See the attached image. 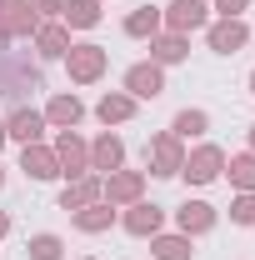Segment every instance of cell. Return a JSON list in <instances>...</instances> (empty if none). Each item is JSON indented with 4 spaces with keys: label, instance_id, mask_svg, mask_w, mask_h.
Segmentation results:
<instances>
[{
    "label": "cell",
    "instance_id": "obj_3",
    "mask_svg": "<svg viewBox=\"0 0 255 260\" xmlns=\"http://www.w3.org/2000/svg\"><path fill=\"white\" fill-rule=\"evenodd\" d=\"M215 170H220V155H215V150H200L185 175H190V180H215Z\"/></svg>",
    "mask_w": 255,
    "mask_h": 260
},
{
    "label": "cell",
    "instance_id": "obj_9",
    "mask_svg": "<svg viewBox=\"0 0 255 260\" xmlns=\"http://www.w3.org/2000/svg\"><path fill=\"white\" fill-rule=\"evenodd\" d=\"M210 40H215V50H235V45L245 40V30H240V25H220V30L210 35Z\"/></svg>",
    "mask_w": 255,
    "mask_h": 260
},
{
    "label": "cell",
    "instance_id": "obj_7",
    "mask_svg": "<svg viewBox=\"0 0 255 260\" xmlns=\"http://www.w3.org/2000/svg\"><path fill=\"white\" fill-rule=\"evenodd\" d=\"M155 225H160V210H155V205H140V210L130 215V230H140V235H145V230H155Z\"/></svg>",
    "mask_w": 255,
    "mask_h": 260
},
{
    "label": "cell",
    "instance_id": "obj_27",
    "mask_svg": "<svg viewBox=\"0 0 255 260\" xmlns=\"http://www.w3.org/2000/svg\"><path fill=\"white\" fill-rule=\"evenodd\" d=\"M0 135H5V130H0Z\"/></svg>",
    "mask_w": 255,
    "mask_h": 260
},
{
    "label": "cell",
    "instance_id": "obj_17",
    "mask_svg": "<svg viewBox=\"0 0 255 260\" xmlns=\"http://www.w3.org/2000/svg\"><path fill=\"white\" fill-rule=\"evenodd\" d=\"M40 50H45V55H60V50H65V35L60 30H45V35H40Z\"/></svg>",
    "mask_w": 255,
    "mask_h": 260
},
{
    "label": "cell",
    "instance_id": "obj_18",
    "mask_svg": "<svg viewBox=\"0 0 255 260\" xmlns=\"http://www.w3.org/2000/svg\"><path fill=\"white\" fill-rule=\"evenodd\" d=\"M125 110H130V100H105V105H100V115H105V120H120Z\"/></svg>",
    "mask_w": 255,
    "mask_h": 260
},
{
    "label": "cell",
    "instance_id": "obj_19",
    "mask_svg": "<svg viewBox=\"0 0 255 260\" xmlns=\"http://www.w3.org/2000/svg\"><path fill=\"white\" fill-rule=\"evenodd\" d=\"M75 115H80L75 100H55V120H75Z\"/></svg>",
    "mask_w": 255,
    "mask_h": 260
},
{
    "label": "cell",
    "instance_id": "obj_16",
    "mask_svg": "<svg viewBox=\"0 0 255 260\" xmlns=\"http://www.w3.org/2000/svg\"><path fill=\"white\" fill-rule=\"evenodd\" d=\"M230 175H235L240 185H255V160H250V155H245V160H235V165H230Z\"/></svg>",
    "mask_w": 255,
    "mask_h": 260
},
{
    "label": "cell",
    "instance_id": "obj_23",
    "mask_svg": "<svg viewBox=\"0 0 255 260\" xmlns=\"http://www.w3.org/2000/svg\"><path fill=\"white\" fill-rule=\"evenodd\" d=\"M80 225H85V230H100V225H105V215H100V210H85V215H80Z\"/></svg>",
    "mask_w": 255,
    "mask_h": 260
},
{
    "label": "cell",
    "instance_id": "obj_1",
    "mask_svg": "<svg viewBox=\"0 0 255 260\" xmlns=\"http://www.w3.org/2000/svg\"><path fill=\"white\" fill-rule=\"evenodd\" d=\"M200 20H205V5H200V0H175V5H170V25H175V30H190Z\"/></svg>",
    "mask_w": 255,
    "mask_h": 260
},
{
    "label": "cell",
    "instance_id": "obj_15",
    "mask_svg": "<svg viewBox=\"0 0 255 260\" xmlns=\"http://www.w3.org/2000/svg\"><path fill=\"white\" fill-rule=\"evenodd\" d=\"M155 250H160V260H185V255H190V250H185V240H160Z\"/></svg>",
    "mask_w": 255,
    "mask_h": 260
},
{
    "label": "cell",
    "instance_id": "obj_4",
    "mask_svg": "<svg viewBox=\"0 0 255 260\" xmlns=\"http://www.w3.org/2000/svg\"><path fill=\"white\" fill-rule=\"evenodd\" d=\"M10 135H20V140H35V135H40V115H30V110H20V115L10 120Z\"/></svg>",
    "mask_w": 255,
    "mask_h": 260
},
{
    "label": "cell",
    "instance_id": "obj_14",
    "mask_svg": "<svg viewBox=\"0 0 255 260\" xmlns=\"http://www.w3.org/2000/svg\"><path fill=\"white\" fill-rule=\"evenodd\" d=\"M70 20H75V25H95V5H90V0H75V5H70Z\"/></svg>",
    "mask_w": 255,
    "mask_h": 260
},
{
    "label": "cell",
    "instance_id": "obj_26",
    "mask_svg": "<svg viewBox=\"0 0 255 260\" xmlns=\"http://www.w3.org/2000/svg\"><path fill=\"white\" fill-rule=\"evenodd\" d=\"M0 230H5V215H0Z\"/></svg>",
    "mask_w": 255,
    "mask_h": 260
},
{
    "label": "cell",
    "instance_id": "obj_25",
    "mask_svg": "<svg viewBox=\"0 0 255 260\" xmlns=\"http://www.w3.org/2000/svg\"><path fill=\"white\" fill-rule=\"evenodd\" d=\"M235 5H245V0H220V10H225V15H230V10H235Z\"/></svg>",
    "mask_w": 255,
    "mask_h": 260
},
{
    "label": "cell",
    "instance_id": "obj_20",
    "mask_svg": "<svg viewBox=\"0 0 255 260\" xmlns=\"http://www.w3.org/2000/svg\"><path fill=\"white\" fill-rule=\"evenodd\" d=\"M200 125H205V115H180V120H175L180 135H190V130H200Z\"/></svg>",
    "mask_w": 255,
    "mask_h": 260
},
{
    "label": "cell",
    "instance_id": "obj_5",
    "mask_svg": "<svg viewBox=\"0 0 255 260\" xmlns=\"http://www.w3.org/2000/svg\"><path fill=\"white\" fill-rule=\"evenodd\" d=\"M180 225L185 230H205L210 225V205H185V210H180Z\"/></svg>",
    "mask_w": 255,
    "mask_h": 260
},
{
    "label": "cell",
    "instance_id": "obj_10",
    "mask_svg": "<svg viewBox=\"0 0 255 260\" xmlns=\"http://www.w3.org/2000/svg\"><path fill=\"white\" fill-rule=\"evenodd\" d=\"M25 170H30V175H55V170H50V155H45V150H25Z\"/></svg>",
    "mask_w": 255,
    "mask_h": 260
},
{
    "label": "cell",
    "instance_id": "obj_24",
    "mask_svg": "<svg viewBox=\"0 0 255 260\" xmlns=\"http://www.w3.org/2000/svg\"><path fill=\"white\" fill-rule=\"evenodd\" d=\"M235 220H255V200H240L235 205Z\"/></svg>",
    "mask_w": 255,
    "mask_h": 260
},
{
    "label": "cell",
    "instance_id": "obj_8",
    "mask_svg": "<svg viewBox=\"0 0 255 260\" xmlns=\"http://www.w3.org/2000/svg\"><path fill=\"white\" fill-rule=\"evenodd\" d=\"M95 70H100V50H95V45L75 50V75H95Z\"/></svg>",
    "mask_w": 255,
    "mask_h": 260
},
{
    "label": "cell",
    "instance_id": "obj_2",
    "mask_svg": "<svg viewBox=\"0 0 255 260\" xmlns=\"http://www.w3.org/2000/svg\"><path fill=\"white\" fill-rule=\"evenodd\" d=\"M130 90H135V95H155L160 90V70L155 65H135V70H130Z\"/></svg>",
    "mask_w": 255,
    "mask_h": 260
},
{
    "label": "cell",
    "instance_id": "obj_21",
    "mask_svg": "<svg viewBox=\"0 0 255 260\" xmlns=\"http://www.w3.org/2000/svg\"><path fill=\"white\" fill-rule=\"evenodd\" d=\"M155 55H160V60H175V55H180V40H165V45H155Z\"/></svg>",
    "mask_w": 255,
    "mask_h": 260
},
{
    "label": "cell",
    "instance_id": "obj_12",
    "mask_svg": "<svg viewBox=\"0 0 255 260\" xmlns=\"http://www.w3.org/2000/svg\"><path fill=\"white\" fill-rule=\"evenodd\" d=\"M30 250H35V260H55V255H60V240H55V235H40Z\"/></svg>",
    "mask_w": 255,
    "mask_h": 260
},
{
    "label": "cell",
    "instance_id": "obj_11",
    "mask_svg": "<svg viewBox=\"0 0 255 260\" xmlns=\"http://www.w3.org/2000/svg\"><path fill=\"white\" fill-rule=\"evenodd\" d=\"M125 30H130V35H145V30H155V10H140V15H130V20H125Z\"/></svg>",
    "mask_w": 255,
    "mask_h": 260
},
{
    "label": "cell",
    "instance_id": "obj_6",
    "mask_svg": "<svg viewBox=\"0 0 255 260\" xmlns=\"http://www.w3.org/2000/svg\"><path fill=\"white\" fill-rule=\"evenodd\" d=\"M155 175H175V170H180V160H175V145H170V140H160L155 145Z\"/></svg>",
    "mask_w": 255,
    "mask_h": 260
},
{
    "label": "cell",
    "instance_id": "obj_13",
    "mask_svg": "<svg viewBox=\"0 0 255 260\" xmlns=\"http://www.w3.org/2000/svg\"><path fill=\"white\" fill-rule=\"evenodd\" d=\"M120 160V140H100L95 145V165H115Z\"/></svg>",
    "mask_w": 255,
    "mask_h": 260
},
{
    "label": "cell",
    "instance_id": "obj_22",
    "mask_svg": "<svg viewBox=\"0 0 255 260\" xmlns=\"http://www.w3.org/2000/svg\"><path fill=\"white\" fill-rule=\"evenodd\" d=\"M60 155H65V165H80V145H75V140H65Z\"/></svg>",
    "mask_w": 255,
    "mask_h": 260
}]
</instances>
